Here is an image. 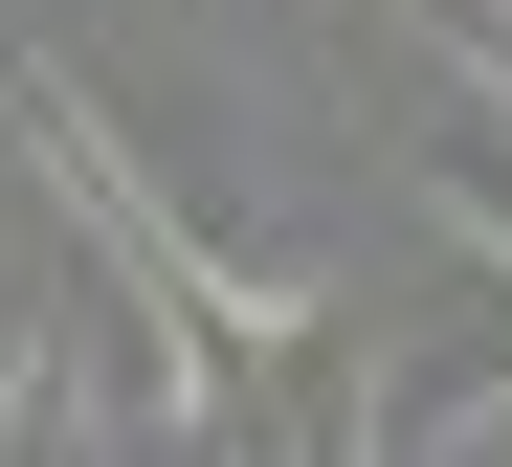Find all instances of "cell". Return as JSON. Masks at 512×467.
I'll return each mask as SVG.
<instances>
[{"label":"cell","instance_id":"1","mask_svg":"<svg viewBox=\"0 0 512 467\" xmlns=\"http://www.w3.org/2000/svg\"><path fill=\"white\" fill-rule=\"evenodd\" d=\"M23 156H45V201H67V245H90L112 290L156 312V334H201L223 379L312 334V267H290V245H245V223H201L179 178H156V156H134V134L90 112V89H67V67H23Z\"/></svg>","mask_w":512,"mask_h":467}]
</instances>
